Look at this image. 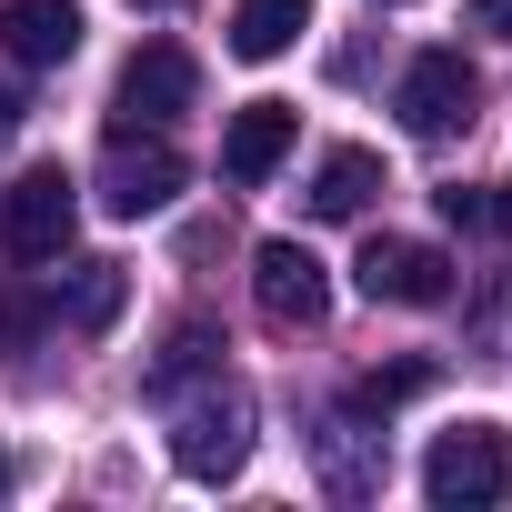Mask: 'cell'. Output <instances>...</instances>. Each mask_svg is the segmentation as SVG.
I'll return each mask as SVG.
<instances>
[{"instance_id":"obj_2","label":"cell","mask_w":512,"mask_h":512,"mask_svg":"<svg viewBox=\"0 0 512 512\" xmlns=\"http://www.w3.org/2000/svg\"><path fill=\"white\" fill-rule=\"evenodd\" d=\"M71 221H81V191H71L61 161H41V171H21L0 191V251H11V262H61Z\"/></svg>"},{"instance_id":"obj_19","label":"cell","mask_w":512,"mask_h":512,"mask_svg":"<svg viewBox=\"0 0 512 512\" xmlns=\"http://www.w3.org/2000/svg\"><path fill=\"white\" fill-rule=\"evenodd\" d=\"M141 11H181V0H141Z\"/></svg>"},{"instance_id":"obj_15","label":"cell","mask_w":512,"mask_h":512,"mask_svg":"<svg viewBox=\"0 0 512 512\" xmlns=\"http://www.w3.org/2000/svg\"><path fill=\"white\" fill-rule=\"evenodd\" d=\"M412 392H432V362H392V372H372L352 402H362V412H392V402H412Z\"/></svg>"},{"instance_id":"obj_12","label":"cell","mask_w":512,"mask_h":512,"mask_svg":"<svg viewBox=\"0 0 512 512\" xmlns=\"http://www.w3.org/2000/svg\"><path fill=\"white\" fill-rule=\"evenodd\" d=\"M372 191H382V161H372V151H322V171H312V221H362Z\"/></svg>"},{"instance_id":"obj_3","label":"cell","mask_w":512,"mask_h":512,"mask_svg":"<svg viewBox=\"0 0 512 512\" xmlns=\"http://www.w3.org/2000/svg\"><path fill=\"white\" fill-rule=\"evenodd\" d=\"M181 151H171V131H111V151H101V211L111 221H151V211H171L181 201Z\"/></svg>"},{"instance_id":"obj_5","label":"cell","mask_w":512,"mask_h":512,"mask_svg":"<svg viewBox=\"0 0 512 512\" xmlns=\"http://www.w3.org/2000/svg\"><path fill=\"white\" fill-rule=\"evenodd\" d=\"M171 462H181L191 482H231V472L251 462V392L211 382L201 402H181V432H171Z\"/></svg>"},{"instance_id":"obj_7","label":"cell","mask_w":512,"mask_h":512,"mask_svg":"<svg viewBox=\"0 0 512 512\" xmlns=\"http://www.w3.org/2000/svg\"><path fill=\"white\" fill-rule=\"evenodd\" d=\"M352 282H362V302H392V312H442L452 302V262H442L432 241H402V231H382L362 251Z\"/></svg>"},{"instance_id":"obj_16","label":"cell","mask_w":512,"mask_h":512,"mask_svg":"<svg viewBox=\"0 0 512 512\" xmlns=\"http://www.w3.org/2000/svg\"><path fill=\"white\" fill-rule=\"evenodd\" d=\"M201 362H211V332H191V322H181V332H171V352L151 362V392H171V382H191Z\"/></svg>"},{"instance_id":"obj_18","label":"cell","mask_w":512,"mask_h":512,"mask_svg":"<svg viewBox=\"0 0 512 512\" xmlns=\"http://www.w3.org/2000/svg\"><path fill=\"white\" fill-rule=\"evenodd\" d=\"M11 121H21V111H11V101H0V141H11Z\"/></svg>"},{"instance_id":"obj_9","label":"cell","mask_w":512,"mask_h":512,"mask_svg":"<svg viewBox=\"0 0 512 512\" xmlns=\"http://www.w3.org/2000/svg\"><path fill=\"white\" fill-rule=\"evenodd\" d=\"M292 141H302V111H292V101H241L231 131H221V181H231V191H262V181L292 161Z\"/></svg>"},{"instance_id":"obj_13","label":"cell","mask_w":512,"mask_h":512,"mask_svg":"<svg viewBox=\"0 0 512 512\" xmlns=\"http://www.w3.org/2000/svg\"><path fill=\"white\" fill-rule=\"evenodd\" d=\"M71 332H111L121 322V262H71V282H61V302H51Z\"/></svg>"},{"instance_id":"obj_17","label":"cell","mask_w":512,"mask_h":512,"mask_svg":"<svg viewBox=\"0 0 512 512\" xmlns=\"http://www.w3.org/2000/svg\"><path fill=\"white\" fill-rule=\"evenodd\" d=\"M472 31H502L512 41V0H472Z\"/></svg>"},{"instance_id":"obj_20","label":"cell","mask_w":512,"mask_h":512,"mask_svg":"<svg viewBox=\"0 0 512 512\" xmlns=\"http://www.w3.org/2000/svg\"><path fill=\"white\" fill-rule=\"evenodd\" d=\"M0 492H11V462H0Z\"/></svg>"},{"instance_id":"obj_14","label":"cell","mask_w":512,"mask_h":512,"mask_svg":"<svg viewBox=\"0 0 512 512\" xmlns=\"http://www.w3.org/2000/svg\"><path fill=\"white\" fill-rule=\"evenodd\" d=\"M432 201H442V221H452V231L512 241V181H452V191H432Z\"/></svg>"},{"instance_id":"obj_11","label":"cell","mask_w":512,"mask_h":512,"mask_svg":"<svg viewBox=\"0 0 512 512\" xmlns=\"http://www.w3.org/2000/svg\"><path fill=\"white\" fill-rule=\"evenodd\" d=\"M312 31V0H231V61H282Z\"/></svg>"},{"instance_id":"obj_10","label":"cell","mask_w":512,"mask_h":512,"mask_svg":"<svg viewBox=\"0 0 512 512\" xmlns=\"http://www.w3.org/2000/svg\"><path fill=\"white\" fill-rule=\"evenodd\" d=\"M0 51L21 71H61L81 51V0H0Z\"/></svg>"},{"instance_id":"obj_6","label":"cell","mask_w":512,"mask_h":512,"mask_svg":"<svg viewBox=\"0 0 512 512\" xmlns=\"http://www.w3.org/2000/svg\"><path fill=\"white\" fill-rule=\"evenodd\" d=\"M392 111H402V131H422V141H452V131H472V111H482V71H472L462 51H422V61L402 71Z\"/></svg>"},{"instance_id":"obj_8","label":"cell","mask_w":512,"mask_h":512,"mask_svg":"<svg viewBox=\"0 0 512 512\" xmlns=\"http://www.w3.org/2000/svg\"><path fill=\"white\" fill-rule=\"evenodd\" d=\"M251 302H262L272 332H312L332 312V272L312 262L302 241H262V251H251Z\"/></svg>"},{"instance_id":"obj_1","label":"cell","mask_w":512,"mask_h":512,"mask_svg":"<svg viewBox=\"0 0 512 512\" xmlns=\"http://www.w3.org/2000/svg\"><path fill=\"white\" fill-rule=\"evenodd\" d=\"M422 492H432L442 512H492V502L512 492V442H502L492 422H452V432H432V452H422Z\"/></svg>"},{"instance_id":"obj_4","label":"cell","mask_w":512,"mask_h":512,"mask_svg":"<svg viewBox=\"0 0 512 512\" xmlns=\"http://www.w3.org/2000/svg\"><path fill=\"white\" fill-rule=\"evenodd\" d=\"M191 101H201V61L181 41H151V51H131V71L111 91V131H171Z\"/></svg>"}]
</instances>
